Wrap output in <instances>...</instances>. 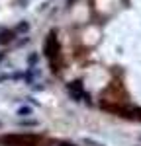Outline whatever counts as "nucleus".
<instances>
[{
	"label": "nucleus",
	"instance_id": "7",
	"mask_svg": "<svg viewBox=\"0 0 141 146\" xmlns=\"http://www.w3.org/2000/svg\"><path fill=\"white\" fill-rule=\"evenodd\" d=\"M18 125H20V127H37L39 123H37L35 119H30V117H28V119H20Z\"/></svg>",
	"mask_w": 141,
	"mask_h": 146
},
{
	"label": "nucleus",
	"instance_id": "10",
	"mask_svg": "<svg viewBox=\"0 0 141 146\" xmlns=\"http://www.w3.org/2000/svg\"><path fill=\"white\" fill-rule=\"evenodd\" d=\"M59 146H75V144H70V142H61Z\"/></svg>",
	"mask_w": 141,
	"mask_h": 146
},
{
	"label": "nucleus",
	"instance_id": "8",
	"mask_svg": "<svg viewBox=\"0 0 141 146\" xmlns=\"http://www.w3.org/2000/svg\"><path fill=\"white\" fill-rule=\"evenodd\" d=\"M82 144H88V146H104L102 142H96V140H90V138H82Z\"/></svg>",
	"mask_w": 141,
	"mask_h": 146
},
{
	"label": "nucleus",
	"instance_id": "1",
	"mask_svg": "<svg viewBox=\"0 0 141 146\" xmlns=\"http://www.w3.org/2000/svg\"><path fill=\"white\" fill-rule=\"evenodd\" d=\"M59 53V41H57V37H55V31H51V33L47 35V41H45V55L47 58H55Z\"/></svg>",
	"mask_w": 141,
	"mask_h": 146
},
{
	"label": "nucleus",
	"instance_id": "9",
	"mask_svg": "<svg viewBox=\"0 0 141 146\" xmlns=\"http://www.w3.org/2000/svg\"><path fill=\"white\" fill-rule=\"evenodd\" d=\"M26 103H30V105H34V107H37V105H39V103L35 101V98H32V96H30V98H26Z\"/></svg>",
	"mask_w": 141,
	"mask_h": 146
},
{
	"label": "nucleus",
	"instance_id": "2",
	"mask_svg": "<svg viewBox=\"0 0 141 146\" xmlns=\"http://www.w3.org/2000/svg\"><path fill=\"white\" fill-rule=\"evenodd\" d=\"M14 37H16V31H14V29L2 31V33H0V45H8V43H12Z\"/></svg>",
	"mask_w": 141,
	"mask_h": 146
},
{
	"label": "nucleus",
	"instance_id": "4",
	"mask_svg": "<svg viewBox=\"0 0 141 146\" xmlns=\"http://www.w3.org/2000/svg\"><path fill=\"white\" fill-rule=\"evenodd\" d=\"M16 115H18V117H22V119H28V117H32V115H34V109H32L30 105H22V107H18V109H16Z\"/></svg>",
	"mask_w": 141,
	"mask_h": 146
},
{
	"label": "nucleus",
	"instance_id": "3",
	"mask_svg": "<svg viewBox=\"0 0 141 146\" xmlns=\"http://www.w3.org/2000/svg\"><path fill=\"white\" fill-rule=\"evenodd\" d=\"M23 74L22 72H14V74H0V84L2 82H18V80H22Z\"/></svg>",
	"mask_w": 141,
	"mask_h": 146
},
{
	"label": "nucleus",
	"instance_id": "5",
	"mask_svg": "<svg viewBox=\"0 0 141 146\" xmlns=\"http://www.w3.org/2000/svg\"><path fill=\"white\" fill-rule=\"evenodd\" d=\"M14 31H16V35H23V33H28L30 31V23L28 22H20L16 27H14Z\"/></svg>",
	"mask_w": 141,
	"mask_h": 146
},
{
	"label": "nucleus",
	"instance_id": "11",
	"mask_svg": "<svg viewBox=\"0 0 141 146\" xmlns=\"http://www.w3.org/2000/svg\"><path fill=\"white\" fill-rule=\"evenodd\" d=\"M4 58H6V55H4V53H0V64H2V60H4Z\"/></svg>",
	"mask_w": 141,
	"mask_h": 146
},
{
	"label": "nucleus",
	"instance_id": "6",
	"mask_svg": "<svg viewBox=\"0 0 141 146\" xmlns=\"http://www.w3.org/2000/svg\"><path fill=\"white\" fill-rule=\"evenodd\" d=\"M26 62H28V66H30V68H34L35 64L39 62V55H37V53H30L28 58H26Z\"/></svg>",
	"mask_w": 141,
	"mask_h": 146
}]
</instances>
